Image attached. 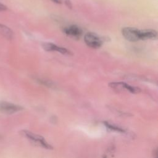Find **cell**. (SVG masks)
<instances>
[{
  "label": "cell",
  "mask_w": 158,
  "mask_h": 158,
  "mask_svg": "<svg viewBox=\"0 0 158 158\" xmlns=\"http://www.w3.org/2000/svg\"><path fill=\"white\" fill-rule=\"evenodd\" d=\"M22 133L25 137L30 139L35 145L47 149H53V147L49 143H48L42 136L27 130H23Z\"/></svg>",
  "instance_id": "obj_1"
},
{
  "label": "cell",
  "mask_w": 158,
  "mask_h": 158,
  "mask_svg": "<svg viewBox=\"0 0 158 158\" xmlns=\"http://www.w3.org/2000/svg\"><path fill=\"white\" fill-rule=\"evenodd\" d=\"M84 41L87 46L91 48L97 49L100 48L104 41L103 38L95 33H86L84 36Z\"/></svg>",
  "instance_id": "obj_2"
},
{
  "label": "cell",
  "mask_w": 158,
  "mask_h": 158,
  "mask_svg": "<svg viewBox=\"0 0 158 158\" xmlns=\"http://www.w3.org/2000/svg\"><path fill=\"white\" fill-rule=\"evenodd\" d=\"M123 36L131 42L138 41L140 39V30L133 27H125L122 30Z\"/></svg>",
  "instance_id": "obj_3"
},
{
  "label": "cell",
  "mask_w": 158,
  "mask_h": 158,
  "mask_svg": "<svg viewBox=\"0 0 158 158\" xmlns=\"http://www.w3.org/2000/svg\"><path fill=\"white\" fill-rule=\"evenodd\" d=\"M109 86L114 89L118 91L124 89L133 94H136L141 92V89L139 88L130 85L125 82H112L109 84Z\"/></svg>",
  "instance_id": "obj_4"
},
{
  "label": "cell",
  "mask_w": 158,
  "mask_h": 158,
  "mask_svg": "<svg viewBox=\"0 0 158 158\" xmlns=\"http://www.w3.org/2000/svg\"><path fill=\"white\" fill-rule=\"evenodd\" d=\"M23 109L20 106L6 102V101H0V112L6 114H14L19 111H21Z\"/></svg>",
  "instance_id": "obj_5"
},
{
  "label": "cell",
  "mask_w": 158,
  "mask_h": 158,
  "mask_svg": "<svg viewBox=\"0 0 158 158\" xmlns=\"http://www.w3.org/2000/svg\"><path fill=\"white\" fill-rule=\"evenodd\" d=\"M43 48L46 51H56L64 55H72L73 53L68 49L59 46L52 43H44L42 44Z\"/></svg>",
  "instance_id": "obj_6"
},
{
  "label": "cell",
  "mask_w": 158,
  "mask_h": 158,
  "mask_svg": "<svg viewBox=\"0 0 158 158\" xmlns=\"http://www.w3.org/2000/svg\"><path fill=\"white\" fill-rule=\"evenodd\" d=\"M63 31L66 35L74 38H79L83 33L81 28L76 25H72L65 27L64 28Z\"/></svg>",
  "instance_id": "obj_7"
},
{
  "label": "cell",
  "mask_w": 158,
  "mask_h": 158,
  "mask_svg": "<svg viewBox=\"0 0 158 158\" xmlns=\"http://www.w3.org/2000/svg\"><path fill=\"white\" fill-rule=\"evenodd\" d=\"M157 31L152 29L140 30L141 40L155 39L157 38Z\"/></svg>",
  "instance_id": "obj_8"
},
{
  "label": "cell",
  "mask_w": 158,
  "mask_h": 158,
  "mask_svg": "<svg viewBox=\"0 0 158 158\" xmlns=\"http://www.w3.org/2000/svg\"><path fill=\"white\" fill-rule=\"evenodd\" d=\"M0 35L7 40H12L14 36V33L9 27L0 23Z\"/></svg>",
  "instance_id": "obj_9"
},
{
  "label": "cell",
  "mask_w": 158,
  "mask_h": 158,
  "mask_svg": "<svg viewBox=\"0 0 158 158\" xmlns=\"http://www.w3.org/2000/svg\"><path fill=\"white\" fill-rule=\"evenodd\" d=\"M103 123L104 124V125L106 127V128L109 130H110L112 131H117V132H119V133H125L126 130L124 128H122L116 125L110 123L108 122H104Z\"/></svg>",
  "instance_id": "obj_10"
},
{
  "label": "cell",
  "mask_w": 158,
  "mask_h": 158,
  "mask_svg": "<svg viewBox=\"0 0 158 158\" xmlns=\"http://www.w3.org/2000/svg\"><path fill=\"white\" fill-rule=\"evenodd\" d=\"M7 9V7L6 6H5L4 4H3L2 3L0 2V12H2V11H5Z\"/></svg>",
  "instance_id": "obj_11"
}]
</instances>
